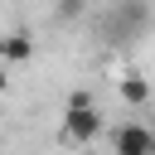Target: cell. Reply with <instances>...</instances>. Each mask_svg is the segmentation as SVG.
I'll list each match as a JSON object with an SVG mask.
<instances>
[{
  "label": "cell",
  "instance_id": "4",
  "mask_svg": "<svg viewBox=\"0 0 155 155\" xmlns=\"http://www.w3.org/2000/svg\"><path fill=\"white\" fill-rule=\"evenodd\" d=\"M116 92H121V102H126V107H145V102L155 97L150 78H140V73H126V78L116 82Z\"/></svg>",
  "mask_w": 155,
  "mask_h": 155
},
{
  "label": "cell",
  "instance_id": "6",
  "mask_svg": "<svg viewBox=\"0 0 155 155\" xmlns=\"http://www.w3.org/2000/svg\"><path fill=\"white\" fill-rule=\"evenodd\" d=\"M5 87H10V73H5V63H0V92H5Z\"/></svg>",
  "mask_w": 155,
  "mask_h": 155
},
{
  "label": "cell",
  "instance_id": "5",
  "mask_svg": "<svg viewBox=\"0 0 155 155\" xmlns=\"http://www.w3.org/2000/svg\"><path fill=\"white\" fill-rule=\"evenodd\" d=\"M58 15H63V19H73V15H82V0H58Z\"/></svg>",
  "mask_w": 155,
  "mask_h": 155
},
{
  "label": "cell",
  "instance_id": "2",
  "mask_svg": "<svg viewBox=\"0 0 155 155\" xmlns=\"http://www.w3.org/2000/svg\"><path fill=\"white\" fill-rule=\"evenodd\" d=\"M107 145H111V155H155V131L140 121H121V126H111Z\"/></svg>",
  "mask_w": 155,
  "mask_h": 155
},
{
  "label": "cell",
  "instance_id": "3",
  "mask_svg": "<svg viewBox=\"0 0 155 155\" xmlns=\"http://www.w3.org/2000/svg\"><path fill=\"white\" fill-rule=\"evenodd\" d=\"M29 58H34V39H29L24 29L0 34V63H29Z\"/></svg>",
  "mask_w": 155,
  "mask_h": 155
},
{
  "label": "cell",
  "instance_id": "1",
  "mask_svg": "<svg viewBox=\"0 0 155 155\" xmlns=\"http://www.w3.org/2000/svg\"><path fill=\"white\" fill-rule=\"evenodd\" d=\"M102 136V111L92 107L87 92H73L68 107H63V126H58V140L63 145H92Z\"/></svg>",
  "mask_w": 155,
  "mask_h": 155
}]
</instances>
